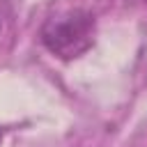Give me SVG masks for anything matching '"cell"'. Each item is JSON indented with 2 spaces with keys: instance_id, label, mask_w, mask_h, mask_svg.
<instances>
[{
  "instance_id": "3957f363",
  "label": "cell",
  "mask_w": 147,
  "mask_h": 147,
  "mask_svg": "<svg viewBox=\"0 0 147 147\" xmlns=\"http://www.w3.org/2000/svg\"><path fill=\"white\" fill-rule=\"evenodd\" d=\"M0 140H2V131H0Z\"/></svg>"
},
{
  "instance_id": "6da1fadb",
  "label": "cell",
  "mask_w": 147,
  "mask_h": 147,
  "mask_svg": "<svg viewBox=\"0 0 147 147\" xmlns=\"http://www.w3.org/2000/svg\"><path fill=\"white\" fill-rule=\"evenodd\" d=\"M96 21L85 9H69L51 16L41 28V44L60 60H76L94 44Z\"/></svg>"
},
{
  "instance_id": "7a4b0ae2",
  "label": "cell",
  "mask_w": 147,
  "mask_h": 147,
  "mask_svg": "<svg viewBox=\"0 0 147 147\" xmlns=\"http://www.w3.org/2000/svg\"><path fill=\"white\" fill-rule=\"evenodd\" d=\"M11 30H14V14L7 0H0V46L11 39Z\"/></svg>"
}]
</instances>
